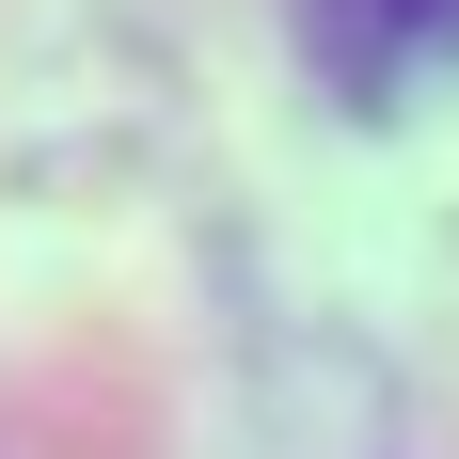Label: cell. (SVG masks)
<instances>
[{"label": "cell", "mask_w": 459, "mask_h": 459, "mask_svg": "<svg viewBox=\"0 0 459 459\" xmlns=\"http://www.w3.org/2000/svg\"><path fill=\"white\" fill-rule=\"evenodd\" d=\"M333 32L365 48V32H459V0H333Z\"/></svg>", "instance_id": "1"}]
</instances>
